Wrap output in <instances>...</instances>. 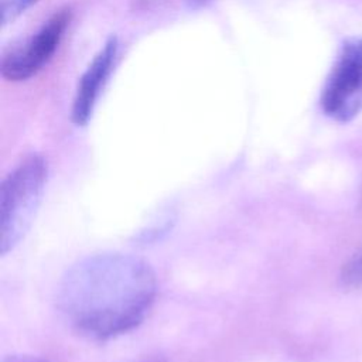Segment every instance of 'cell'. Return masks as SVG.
Here are the masks:
<instances>
[{"instance_id":"7","label":"cell","mask_w":362,"mask_h":362,"mask_svg":"<svg viewBox=\"0 0 362 362\" xmlns=\"http://www.w3.org/2000/svg\"><path fill=\"white\" fill-rule=\"evenodd\" d=\"M38 0H1V24L7 25L20 17Z\"/></svg>"},{"instance_id":"4","label":"cell","mask_w":362,"mask_h":362,"mask_svg":"<svg viewBox=\"0 0 362 362\" xmlns=\"http://www.w3.org/2000/svg\"><path fill=\"white\" fill-rule=\"evenodd\" d=\"M69 18V10L55 13L25 44L8 51L1 59V75L7 81H24L35 75L58 48Z\"/></svg>"},{"instance_id":"6","label":"cell","mask_w":362,"mask_h":362,"mask_svg":"<svg viewBox=\"0 0 362 362\" xmlns=\"http://www.w3.org/2000/svg\"><path fill=\"white\" fill-rule=\"evenodd\" d=\"M341 281L346 287L362 286V247L344 264Z\"/></svg>"},{"instance_id":"2","label":"cell","mask_w":362,"mask_h":362,"mask_svg":"<svg viewBox=\"0 0 362 362\" xmlns=\"http://www.w3.org/2000/svg\"><path fill=\"white\" fill-rule=\"evenodd\" d=\"M48 178L47 160L25 157L3 181L0 192V250H11L28 229Z\"/></svg>"},{"instance_id":"8","label":"cell","mask_w":362,"mask_h":362,"mask_svg":"<svg viewBox=\"0 0 362 362\" xmlns=\"http://www.w3.org/2000/svg\"><path fill=\"white\" fill-rule=\"evenodd\" d=\"M4 362H49V361L42 359V358H38V356H25V355H21V356H10V358L4 359Z\"/></svg>"},{"instance_id":"1","label":"cell","mask_w":362,"mask_h":362,"mask_svg":"<svg viewBox=\"0 0 362 362\" xmlns=\"http://www.w3.org/2000/svg\"><path fill=\"white\" fill-rule=\"evenodd\" d=\"M157 291L151 267L133 256L103 253L76 263L64 277L58 303L79 334L106 339L137 327Z\"/></svg>"},{"instance_id":"9","label":"cell","mask_w":362,"mask_h":362,"mask_svg":"<svg viewBox=\"0 0 362 362\" xmlns=\"http://www.w3.org/2000/svg\"><path fill=\"white\" fill-rule=\"evenodd\" d=\"M189 8H202L205 6H208L209 3H212L214 0H182Z\"/></svg>"},{"instance_id":"10","label":"cell","mask_w":362,"mask_h":362,"mask_svg":"<svg viewBox=\"0 0 362 362\" xmlns=\"http://www.w3.org/2000/svg\"><path fill=\"white\" fill-rule=\"evenodd\" d=\"M141 362H165V361H164V359H161V358H158V356H154V358L144 359V361H141Z\"/></svg>"},{"instance_id":"5","label":"cell","mask_w":362,"mask_h":362,"mask_svg":"<svg viewBox=\"0 0 362 362\" xmlns=\"http://www.w3.org/2000/svg\"><path fill=\"white\" fill-rule=\"evenodd\" d=\"M117 48V40L115 37L109 38L81 76L71 112V117L75 124L83 126L92 116L99 93L115 66Z\"/></svg>"},{"instance_id":"3","label":"cell","mask_w":362,"mask_h":362,"mask_svg":"<svg viewBox=\"0 0 362 362\" xmlns=\"http://www.w3.org/2000/svg\"><path fill=\"white\" fill-rule=\"evenodd\" d=\"M324 113L348 122L362 110V37L346 40L321 93Z\"/></svg>"}]
</instances>
